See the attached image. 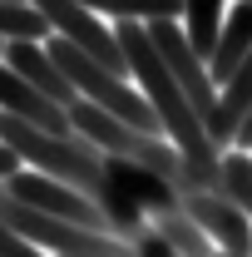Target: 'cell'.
I'll list each match as a JSON object with an SVG mask.
<instances>
[{
    "mask_svg": "<svg viewBox=\"0 0 252 257\" xmlns=\"http://www.w3.org/2000/svg\"><path fill=\"white\" fill-rule=\"evenodd\" d=\"M5 64L30 84V89H40V94L50 99V104H60L64 114L79 104V94H74V84L64 79V69L55 64V55L45 50V45H5Z\"/></svg>",
    "mask_w": 252,
    "mask_h": 257,
    "instance_id": "obj_9",
    "label": "cell"
},
{
    "mask_svg": "<svg viewBox=\"0 0 252 257\" xmlns=\"http://www.w3.org/2000/svg\"><path fill=\"white\" fill-rule=\"evenodd\" d=\"M129 252H134V257H178V252H173V242H168L163 232H154V223L129 242Z\"/></svg>",
    "mask_w": 252,
    "mask_h": 257,
    "instance_id": "obj_18",
    "label": "cell"
},
{
    "mask_svg": "<svg viewBox=\"0 0 252 257\" xmlns=\"http://www.w3.org/2000/svg\"><path fill=\"white\" fill-rule=\"evenodd\" d=\"M0 223L10 232H20L30 247L55 257H129V242L109 237V232H79V227L60 223V218H45L25 203H15L10 193H0Z\"/></svg>",
    "mask_w": 252,
    "mask_h": 257,
    "instance_id": "obj_3",
    "label": "cell"
},
{
    "mask_svg": "<svg viewBox=\"0 0 252 257\" xmlns=\"http://www.w3.org/2000/svg\"><path fill=\"white\" fill-rule=\"evenodd\" d=\"M183 213L208 232V242L227 257H252V218L222 193H183Z\"/></svg>",
    "mask_w": 252,
    "mask_h": 257,
    "instance_id": "obj_7",
    "label": "cell"
},
{
    "mask_svg": "<svg viewBox=\"0 0 252 257\" xmlns=\"http://www.w3.org/2000/svg\"><path fill=\"white\" fill-rule=\"evenodd\" d=\"M0 144L15 154V159L45 173V178H60L69 188H79L84 198L104 203L109 198V178H104V154L94 144H84L79 134L74 139H60V134H45V128H30L15 114H0Z\"/></svg>",
    "mask_w": 252,
    "mask_h": 257,
    "instance_id": "obj_2",
    "label": "cell"
},
{
    "mask_svg": "<svg viewBox=\"0 0 252 257\" xmlns=\"http://www.w3.org/2000/svg\"><path fill=\"white\" fill-rule=\"evenodd\" d=\"M129 257H134V252H129Z\"/></svg>",
    "mask_w": 252,
    "mask_h": 257,
    "instance_id": "obj_21",
    "label": "cell"
},
{
    "mask_svg": "<svg viewBox=\"0 0 252 257\" xmlns=\"http://www.w3.org/2000/svg\"><path fill=\"white\" fill-rule=\"evenodd\" d=\"M114 35H119V50H124V60H129V74L139 79V94L154 104L158 124H163V139H168L193 168H218V163H222V149L208 139V124L193 114L188 94H183L178 79L168 74V64H163V55L154 50L149 30H144L139 20H119Z\"/></svg>",
    "mask_w": 252,
    "mask_h": 257,
    "instance_id": "obj_1",
    "label": "cell"
},
{
    "mask_svg": "<svg viewBox=\"0 0 252 257\" xmlns=\"http://www.w3.org/2000/svg\"><path fill=\"white\" fill-rule=\"evenodd\" d=\"M183 30L198 60H213L222 35V0H183Z\"/></svg>",
    "mask_w": 252,
    "mask_h": 257,
    "instance_id": "obj_14",
    "label": "cell"
},
{
    "mask_svg": "<svg viewBox=\"0 0 252 257\" xmlns=\"http://www.w3.org/2000/svg\"><path fill=\"white\" fill-rule=\"evenodd\" d=\"M0 40L5 45H50L55 30H50V20L35 10L30 0H0Z\"/></svg>",
    "mask_w": 252,
    "mask_h": 257,
    "instance_id": "obj_13",
    "label": "cell"
},
{
    "mask_svg": "<svg viewBox=\"0 0 252 257\" xmlns=\"http://www.w3.org/2000/svg\"><path fill=\"white\" fill-rule=\"evenodd\" d=\"M0 60H5V40H0Z\"/></svg>",
    "mask_w": 252,
    "mask_h": 257,
    "instance_id": "obj_20",
    "label": "cell"
},
{
    "mask_svg": "<svg viewBox=\"0 0 252 257\" xmlns=\"http://www.w3.org/2000/svg\"><path fill=\"white\" fill-rule=\"evenodd\" d=\"M247 109H252V55L242 60V69L218 89V119H213V128H208V139L218 144L222 154L237 144V128H242V119H247Z\"/></svg>",
    "mask_w": 252,
    "mask_h": 257,
    "instance_id": "obj_12",
    "label": "cell"
},
{
    "mask_svg": "<svg viewBox=\"0 0 252 257\" xmlns=\"http://www.w3.org/2000/svg\"><path fill=\"white\" fill-rule=\"evenodd\" d=\"M144 30H149V40H154V50L163 55L168 74L178 79V89L188 94L193 114L213 128V119H218V84H213V74H208V60L193 55L188 30H183L178 20H154V25H144Z\"/></svg>",
    "mask_w": 252,
    "mask_h": 257,
    "instance_id": "obj_5",
    "label": "cell"
},
{
    "mask_svg": "<svg viewBox=\"0 0 252 257\" xmlns=\"http://www.w3.org/2000/svg\"><path fill=\"white\" fill-rule=\"evenodd\" d=\"M149 223H154V232H163V237L173 242V252H178V257H218V247L208 242V232L193 223L183 208L158 213V218H149Z\"/></svg>",
    "mask_w": 252,
    "mask_h": 257,
    "instance_id": "obj_15",
    "label": "cell"
},
{
    "mask_svg": "<svg viewBox=\"0 0 252 257\" xmlns=\"http://www.w3.org/2000/svg\"><path fill=\"white\" fill-rule=\"evenodd\" d=\"M79 5L94 15H114V20H139V25L183 20V0H79Z\"/></svg>",
    "mask_w": 252,
    "mask_h": 257,
    "instance_id": "obj_16",
    "label": "cell"
},
{
    "mask_svg": "<svg viewBox=\"0 0 252 257\" xmlns=\"http://www.w3.org/2000/svg\"><path fill=\"white\" fill-rule=\"evenodd\" d=\"M252 55V0H237L232 10H227V20H222V35H218V50H213V60H208V74H213V84H227L242 60Z\"/></svg>",
    "mask_w": 252,
    "mask_h": 257,
    "instance_id": "obj_11",
    "label": "cell"
},
{
    "mask_svg": "<svg viewBox=\"0 0 252 257\" xmlns=\"http://www.w3.org/2000/svg\"><path fill=\"white\" fill-rule=\"evenodd\" d=\"M0 114H15V119H25L30 128H45V134H60V139H74V124H69V114H64L60 104H50V99L30 89L10 64L0 60Z\"/></svg>",
    "mask_w": 252,
    "mask_h": 257,
    "instance_id": "obj_8",
    "label": "cell"
},
{
    "mask_svg": "<svg viewBox=\"0 0 252 257\" xmlns=\"http://www.w3.org/2000/svg\"><path fill=\"white\" fill-rule=\"evenodd\" d=\"M222 198L237 203L252 218V154H242V149H227L222 154Z\"/></svg>",
    "mask_w": 252,
    "mask_h": 257,
    "instance_id": "obj_17",
    "label": "cell"
},
{
    "mask_svg": "<svg viewBox=\"0 0 252 257\" xmlns=\"http://www.w3.org/2000/svg\"><path fill=\"white\" fill-rule=\"evenodd\" d=\"M30 5L50 20V30L60 35V40H69L74 50H84L89 60H99L109 74H119V79L129 74V60H124V50H119V35L109 30L94 10H84L79 0H30Z\"/></svg>",
    "mask_w": 252,
    "mask_h": 257,
    "instance_id": "obj_6",
    "label": "cell"
},
{
    "mask_svg": "<svg viewBox=\"0 0 252 257\" xmlns=\"http://www.w3.org/2000/svg\"><path fill=\"white\" fill-rule=\"evenodd\" d=\"M0 257H50V252H40V247H30L20 232H10V227L0 223Z\"/></svg>",
    "mask_w": 252,
    "mask_h": 257,
    "instance_id": "obj_19",
    "label": "cell"
},
{
    "mask_svg": "<svg viewBox=\"0 0 252 257\" xmlns=\"http://www.w3.org/2000/svg\"><path fill=\"white\" fill-rule=\"evenodd\" d=\"M104 178L114 183V188L124 193V198H134L149 218H158V213H173V208H183V193L173 188V183H163L158 173H149L144 163H129V159H104Z\"/></svg>",
    "mask_w": 252,
    "mask_h": 257,
    "instance_id": "obj_10",
    "label": "cell"
},
{
    "mask_svg": "<svg viewBox=\"0 0 252 257\" xmlns=\"http://www.w3.org/2000/svg\"><path fill=\"white\" fill-rule=\"evenodd\" d=\"M5 193H10L15 203L35 208V213H45V218H60V223L79 227V232H109V237H114V227L99 213L94 198H84L79 188H69L60 178H45V173H35V168H20L15 178H5Z\"/></svg>",
    "mask_w": 252,
    "mask_h": 257,
    "instance_id": "obj_4",
    "label": "cell"
}]
</instances>
